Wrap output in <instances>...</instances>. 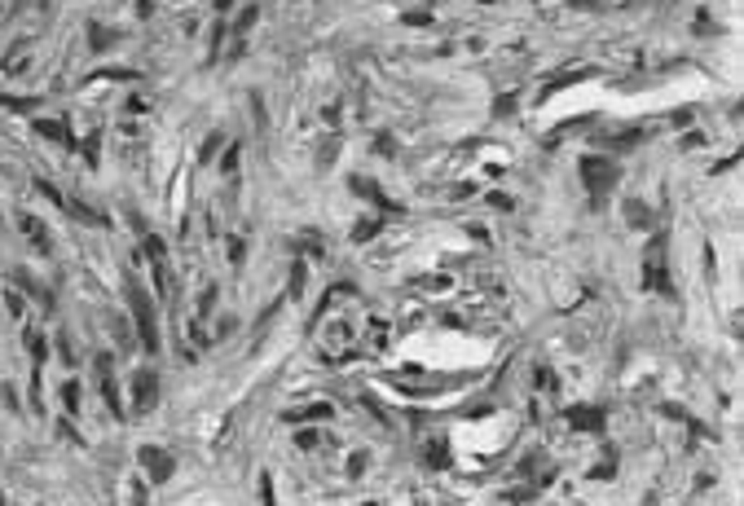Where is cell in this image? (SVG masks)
Wrapping results in <instances>:
<instances>
[{"mask_svg":"<svg viewBox=\"0 0 744 506\" xmlns=\"http://www.w3.org/2000/svg\"><path fill=\"white\" fill-rule=\"evenodd\" d=\"M582 172H586V185H591L595 194H608L612 181H616V172H612L608 159H582Z\"/></svg>","mask_w":744,"mask_h":506,"instance_id":"obj_2","label":"cell"},{"mask_svg":"<svg viewBox=\"0 0 744 506\" xmlns=\"http://www.w3.org/2000/svg\"><path fill=\"white\" fill-rule=\"evenodd\" d=\"M110 45V31H102V26H93V49H106Z\"/></svg>","mask_w":744,"mask_h":506,"instance_id":"obj_10","label":"cell"},{"mask_svg":"<svg viewBox=\"0 0 744 506\" xmlns=\"http://www.w3.org/2000/svg\"><path fill=\"white\" fill-rule=\"evenodd\" d=\"M300 291H304V264L291 269V295H300Z\"/></svg>","mask_w":744,"mask_h":506,"instance_id":"obj_9","label":"cell"},{"mask_svg":"<svg viewBox=\"0 0 744 506\" xmlns=\"http://www.w3.org/2000/svg\"><path fill=\"white\" fill-rule=\"evenodd\" d=\"M102 397L110 405V414L123 418V405H119V392H115V378H110V361H102Z\"/></svg>","mask_w":744,"mask_h":506,"instance_id":"obj_5","label":"cell"},{"mask_svg":"<svg viewBox=\"0 0 744 506\" xmlns=\"http://www.w3.org/2000/svg\"><path fill=\"white\" fill-rule=\"evenodd\" d=\"M568 418H577V427H586V431L603 427V410H568Z\"/></svg>","mask_w":744,"mask_h":506,"instance_id":"obj_7","label":"cell"},{"mask_svg":"<svg viewBox=\"0 0 744 506\" xmlns=\"http://www.w3.org/2000/svg\"><path fill=\"white\" fill-rule=\"evenodd\" d=\"M128 300H132V313H137V330H142V344H146V353H159V326H154V308L146 300V291L128 282Z\"/></svg>","mask_w":744,"mask_h":506,"instance_id":"obj_1","label":"cell"},{"mask_svg":"<svg viewBox=\"0 0 744 506\" xmlns=\"http://www.w3.org/2000/svg\"><path fill=\"white\" fill-rule=\"evenodd\" d=\"M374 229H379V220H361L357 229H353V243H366V238H370Z\"/></svg>","mask_w":744,"mask_h":506,"instance_id":"obj_8","label":"cell"},{"mask_svg":"<svg viewBox=\"0 0 744 506\" xmlns=\"http://www.w3.org/2000/svg\"><path fill=\"white\" fill-rule=\"evenodd\" d=\"M154 401H159V378H154L150 370H137V374H132V405L146 414Z\"/></svg>","mask_w":744,"mask_h":506,"instance_id":"obj_3","label":"cell"},{"mask_svg":"<svg viewBox=\"0 0 744 506\" xmlns=\"http://www.w3.org/2000/svg\"><path fill=\"white\" fill-rule=\"evenodd\" d=\"M142 462L150 467V475H154V480H167V475H172V462H167V454H163V449H142Z\"/></svg>","mask_w":744,"mask_h":506,"instance_id":"obj_4","label":"cell"},{"mask_svg":"<svg viewBox=\"0 0 744 506\" xmlns=\"http://www.w3.org/2000/svg\"><path fill=\"white\" fill-rule=\"evenodd\" d=\"M62 397H66V405H71V410L79 405V392H75V383H66V388H62Z\"/></svg>","mask_w":744,"mask_h":506,"instance_id":"obj_11","label":"cell"},{"mask_svg":"<svg viewBox=\"0 0 744 506\" xmlns=\"http://www.w3.org/2000/svg\"><path fill=\"white\" fill-rule=\"evenodd\" d=\"M36 132H40V137H53V141H62V146H75V137L66 132L62 123H49V119H40V123H36Z\"/></svg>","mask_w":744,"mask_h":506,"instance_id":"obj_6","label":"cell"}]
</instances>
